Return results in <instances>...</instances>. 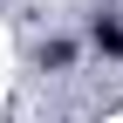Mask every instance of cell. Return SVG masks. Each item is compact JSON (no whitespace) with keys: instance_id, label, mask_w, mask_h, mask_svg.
<instances>
[{"instance_id":"1","label":"cell","mask_w":123,"mask_h":123,"mask_svg":"<svg viewBox=\"0 0 123 123\" xmlns=\"http://www.w3.org/2000/svg\"><path fill=\"white\" fill-rule=\"evenodd\" d=\"M96 48L103 55H123V21H103L96 14Z\"/></svg>"},{"instance_id":"2","label":"cell","mask_w":123,"mask_h":123,"mask_svg":"<svg viewBox=\"0 0 123 123\" xmlns=\"http://www.w3.org/2000/svg\"><path fill=\"white\" fill-rule=\"evenodd\" d=\"M68 62H75L68 41H48V48H41V68H68Z\"/></svg>"}]
</instances>
